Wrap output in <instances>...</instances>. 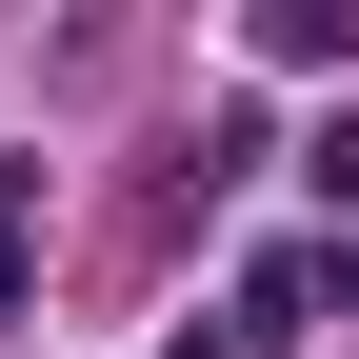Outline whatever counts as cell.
Masks as SVG:
<instances>
[{
	"instance_id": "6da1fadb",
	"label": "cell",
	"mask_w": 359,
	"mask_h": 359,
	"mask_svg": "<svg viewBox=\"0 0 359 359\" xmlns=\"http://www.w3.org/2000/svg\"><path fill=\"white\" fill-rule=\"evenodd\" d=\"M259 60H359V0H280V20H259Z\"/></svg>"
},
{
	"instance_id": "7a4b0ae2",
	"label": "cell",
	"mask_w": 359,
	"mask_h": 359,
	"mask_svg": "<svg viewBox=\"0 0 359 359\" xmlns=\"http://www.w3.org/2000/svg\"><path fill=\"white\" fill-rule=\"evenodd\" d=\"M20 299H40V240H20V219H0V320H20Z\"/></svg>"
},
{
	"instance_id": "3957f363",
	"label": "cell",
	"mask_w": 359,
	"mask_h": 359,
	"mask_svg": "<svg viewBox=\"0 0 359 359\" xmlns=\"http://www.w3.org/2000/svg\"><path fill=\"white\" fill-rule=\"evenodd\" d=\"M339 280H359V259H339Z\"/></svg>"
}]
</instances>
